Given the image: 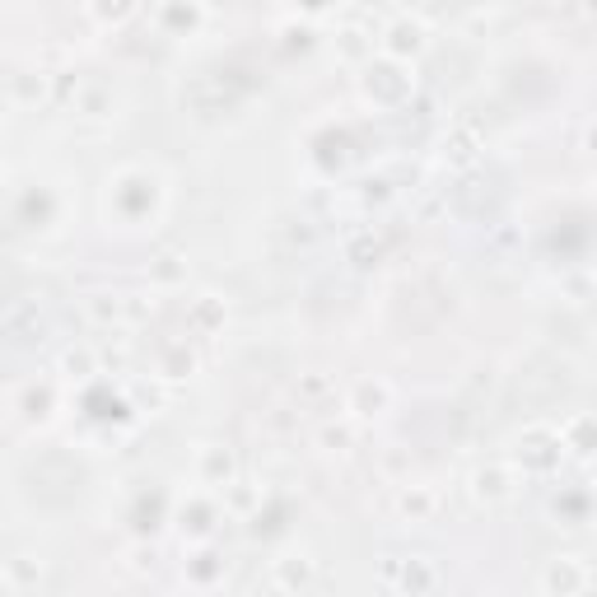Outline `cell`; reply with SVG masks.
Masks as SVG:
<instances>
[{"mask_svg": "<svg viewBox=\"0 0 597 597\" xmlns=\"http://www.w3.org/2000/svg\"><path fill=\"white\" fill-rule=\"evenodd\" d=\"M103 19H122L127 10H131V0H98V5H94Z\"/></svg>", "mask_w": 597, "mask_h": 597, "instance_id": "1", "label": "cell"}]
</instances>
